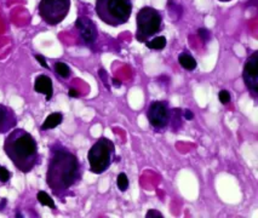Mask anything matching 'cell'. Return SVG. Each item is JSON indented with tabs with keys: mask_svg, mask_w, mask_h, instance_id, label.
Wrapping results in <instances>:
<instances>
[{
	"mask_svg": "<svg viewBox=\"0 0 258 218\" xmlns=\"http://www.w3.org/2000/svg\"><path fill=\"white\" fill-rule=\"evenodd\" d=\"M83 178V166L74 152L61 142L50 147L46 171V184L52 194L60 200L72 195V188L78 186Z\"/></svg>",
	"mask_w": 258,
	"mask_h": 218,
	"instance_id": "cell-1",
	"label": "cell"
},
{
	"mask_svg": "<svg viewBox=\"0 0 258 218\" xmlns=\"http://www.w3.org/2000/svg\"><path fill=\"white\" fill-rule=\"evenodd\" d=\"M4 152L13 166L22 173H28L40 163L38 143L23 128H13L5 137Z\"/></svg>",
	"mask_w": 258,
	"mask_h": 218,
	"instance_id": "cell-2",
	"label": "cell"
},
{
	"mask_svg": "<svg viewBox=\"0 0 258 218\" xmlns=\"http://www.w3.org/2000/svg\"><path fill=\"white\" fill-rule=\"evenodd\" d=\"M132 6V0H96L95 10L105 24L119 27L129 22Z\"/></svg>",
	"mask_w": 258,
	"mask_h": 218,
	"instance_id": "cell-3",
	"label": "cell"
},
{
	"mask_svg": "<svg viewBox=\"0 0 258 218\" xmlns=\"http://www.w3.org/2000/svg\"><path fill=\"white\" fill-rule=\"evenodd\" d=\"M115 159V144L107 137H99L87 153L90 172L102 175L107 171Z\"/></svg>",
	"mask_w": 258,
	"mask_h": 218,
	"instance_id": "cell-4",
	"label": "cell"
},
{
	"mask_svg": "<svg viewBox=\"0 0 258 218\" xmlns=\"http://www.w3.org/2000/svg\"><path fill=\"white\" fill-rule=\"evenodd\" d=\"M136 39L140 43H146L160 33L164 28L162 13L152 6H144L136 15Z\"/></svg>",
	"mask_w": 258,
	"mask_h": 218,
	"instance_id": "cell-5",
	"label": "cell"
},
{
	"mask_svg": "<svg viewBox=\"0 0 258 218\" xmlns=\"http://www.w3.org/2000/svg\"><path fill=\"white\" fill-rule=\"evenodd\" d=\"M71 9V0H40L38 12L49 26H57L67 17Z\"/></svg>",
	"mask_w": 258,
	"mask_h": 218,
	"instance_id": "cell-6",
	"label": "cell"
},
{
	"mask_svg": "<svg viewBox=\"0 0 258 218\" xmlns=\"http://www.w3.org/2000/svg\"><path fill=\"white\" fill-rule=\"evenodd\" d=\"M170 106L168 101H153L147 109V119L155 132H165L170 122Z\"/></svg>",
	"mask_w": 258,
	"mask_h": 218,
	"instance_id": "cell-7",
	"label": "cell"
},
{
	"mask_svg": "<svg viewBox=\"0 0 258 218\" xmlns=\"http://www.w3.org/2000/svg\"><path fill=\"white\" fill-rule=\"evenodd\" d=\"M243 80L255 101L258 97V51H252L243 68Z\"/></svg>",
	"mask_w": 258,
	"mask_h": 218,
	"instance_id": "cell-8",
	"label": "cell"
},
{
	"mask_svg": "<svg viewBox=\"0 0 258 218\" xmlns=\"http://www.w3.org/2000/svg\"><path fill=\"white\" fill-rule=\"evenodd\" d=\"M76 27L79 33L82 43L86 46H91L96 43L98 38V30L95 22L87 16H79L76 21Z\"/></svg>",
	"mask_w": 258,
	"mask_h": 218,
	"instance_id": "cell-9",
	"label": "cell"
},
{
	"mask_svg": "<svg viewBox=\"0 0 258 218\" xmlns=\"http://www.w3.org/2000/svg\"><path fill=\"white\" fill-rule=\"evenodd\" d=\"M17 126V115L9 106L0 105V133H7Z\"/></svg>",
	"mask_w": 258,
	"mask_h": 218,
	"instance_id": "cell-10",
	"label": "cell"
},
{
	"mask_svg": "<svg viewBox=\"0 0 258 218\" xmlns=\"http://www.w3.org/2000/svg\"><path fill=\"white\" fill-rule=\"evenodd\" d=\"M34 91L38 94L45 95L46 101H51L54 95V88H52V80L49 75L40 74L34 80Z\"/></svg>",
	"mask_w": 258,
	"mask_h": 218,
	"instance_id": "cell-11",
	"label": "cell"
},
{
	"mask_svg": "<svg viewBox=\"0 0 258 218\" xmlns=\"http://www.w3.org/2000/svg\"><path fill=\"white\" fill-rule=\"evenodd\" d=\"M169 126L173 132L179 131L183 126V110L179 108H171L170 110V122Z\"/></svg>",
	"mask_w": 258,
	"mask_h": 218,
	"instance_id": "cell-12",
	"label": "cell"
},
{
	"mask_svg": "<svg viewBox=\"0 0 258 218\" xmlns=\"http://www.w3.org/2000/svg\"><path fill=\"white\" fill-rule=\"evenodd\" d=\"M63 121V114L60 113V111H55V113H51L48 118L45 119V121L41 124L40 130L41 131H48L52 130V128L57 127L58 125L62 124Z\"/></svg>",
	"mask_w": 258,
	"mask_h": 218,
	"instance_id": "cell-13",
	"label": "cell"
},
{
	"mask_svg": "<svg viewBox=\"0 0 258 218\" xmlns=\"http://www.w3.org/2000/svg\"><path fill=\"white\" fill-rule=\"evenodd\" d=\"M178 63L181 64L185 71H189V72L195 71L196 66H198L195 58H194L190 54H188V52H181V54L178 55Z\"/></svg>",
	"mask_w": 258,
	"mask_h": 218,
	"instance_id": "cell-14",
	"label": "cell"
},
{
	"mask_svg": "<svg viewBox=\"0 0 258 218\" xmlns=\"http://www.w3.org/2000/svg\"><path fill=\"white\" fill-rule=\"evenodd\" d=\"M144 44H146V46L148 47L149 50H153V51H160V50L165 49L166 38L163 35L155 36V38L151 39V40H148V41H146Z\"/></svg>",
	"mask_w": 258,
	"mask_h": 218,
	"instance_id": "cell-15",
	"label": "cell"
},
{
	"mask_svg": "<svg viewBox=\"0 0 258 218\" xmlns=\"http://www.w3.org/2000/svg\"><path fill=\"white\" fill-rule=\"evenodd\" d=\"M37 199L43 206H48V208H50L51 210H56V205H55V201L52 200V198L50 197V195L46 192H44V191L38 192Z\"/></svg>",
	"mask_w": 258,
	"mask_h": 218,
	"instance_id": "cell-16",
	"label": "cell"
},
{
	"mask_svg": "<svg viewBox=\"0 0 258 218\" xmlns=\"http://www.w3.org/2000/svg\"><path fill=\"white\" fill-rule=\"evenodd\" d=\"M54 68H55V72H56V74L60 75L62 79H68V78L72 75V71L71 68H69V66L63 62H56L55 63Z\"/></svg>",
	"mask_w": 258,
	"mask_h": 218,
	"instance_id": "cell-17",
	"label": "cell"
},
{
	"mask_svg": "<svg viewBox=\"0 0 258 218\" xmlns=\"http://www.w3.org/2000/svg\"><path fill=\"white\" fill-rule=\"evenodd\" d=\"M129 178H127L126 173L121 172L119 173L118 177H116V186L120 192H126L129 189Z\"/></svg>",
	"mask_w": 258,
	"mask_h": 218,
	"instance_id": "cell-18",
	"label": "cell"
},
{
	"mask_svg": "<svg viewBox=\"0 0 258 218\" xmlns=\"http://www.w3.org/2000/svg\"><path fill=\"white\" fill-rule=\"evenodd\" d=\"M11 176H12V173H11L6 167L0 165V182H1L2 184H6L7 182L11 180Z\"/></svg>",
	"mask_w": 258,
	"mask_h": 218,
	"instance_id": "cell-19",
	"label": "cell"
},
{
	"mask_svg": "<svg viewBox=\"0 0 258 218\" xmlns=\"http://www.w3.org/2000/svg\"><path fill=\"white\" fill-rule=\"evenodd\" d=\"M218 100L222 105H228L232 101V96H230V92L227 90H221L218 92Z\"/></svg>",
	"mask_w": 258,
	"mask_h": 218,
	"instance_id": "cell-20",
	"label": "cell"
},
{
	"mask_svg": "<svg viewBox=\"0 0 258 218\" xmlns=\"http://www.w3.org/2000/svg\"><path fill=\"white\" fill-rule=\"evenodd\" d=\"M198 34H199V36H200V39H202V41H204V43H207V41H209L211 39L210 30L206 29V28H199Z\"/></svg>",
	"mask_w": 258,
	"mask_h": 218,
	"instance_id": "cell-21",
	"label": "cell"
},
{
	"mask_svg": "<svg viewBox=\"0 0 258 218\" xmlns=\"http://www.w3.org/2000/svg\"><path fill=\"white\" fill-rule=\"evenodd\" d=\"M98 74H99V78H101L102 83H103L105 88H107V90H110V86H109V84H108V75H107V72H105L104 69H99Z\"/></svg>",
	"mask_w": 258,
	"mask_h": 218,
	"instance_id": "cell-22",
	"label": "cell"
},
{
	"mask_svg": "<svg viewBox=\"0 0 258 218\" xmlns=\"http://www.w3.org/2000/svg\"><path fill=\"white\" fill-rule=\"evenodd\" d=\"M163 218L164 215L158 210H149L146 214V218Z\"/></svg>",
	"mask_w": 258,
	"mask_h": 218,
	"instance_id": "cell-23",
	"label": "cell"
},
{
	"mask_svg": "<svg viewBox=\"0 0 258 218\" xmlns=\"http://www.w3.org/2000/svg\"><path fill=\"white\" fill-rule=\"evenodd\" d=\"M35 58H37L38 62L40 63L41 66L44 67V68H48V69H49L48 62H46V60H45V57H44V56H41V55H35Z\"/></svg>",
	"mask_w": 258,
	"mask_h": 218,
	"instance_id": "cell-24",
	"label": "cell"
},
{
	"mask_svg": "<svg viewBox=\"0 0 258 218\" xmlns=\"http://www.w3.org/2000/svg\"><path fill=\"white\" fill-rule=\"evenodd\" d=\"M183 116H184L185 120H193L194 113L190 110V109H184V111H183Z\"/></svg>",
	"mask_w": 258,
	"mask_h": 218,
	"instance_id": "cell-25",
	"label": "cell"
},
{
	"mask_svg": "<svg viewBox=\"0 0 258 218\" xmlns=\"http://www.w3.org/2000/svg\"><path fill=\"white\" fill-rule=\"evenodd\" d=\"M68 94H69V97H72V99H77V97L79 96V92H78L77 90H74V89H71Z\"/></svg>",
	"mask_w": 258,
	"mask_h": 218,
	"instance_id": "cell-26",
	"label": "cell"
},
{
	"mask_svg": "<svg viewBox=\"0 0 258 218\" xmlns=\"http://www.w3.org/2000/svg\"><path fill=\"white\" fill-rule=\"evenodd\" d=\"M112 83H113V85L115 86V88H120V86H121V83L119 82V80L114 79V78H113V79H112Z\"/></svg>",
	"mask_w": 258,
	"mask_h": 218,
	"instance_id": "cell-27",
	"label": "cell"
},
{
	"mask_svg": "<svg viewBox=\"0 0 258 218\" xmlns=\"http://www.w3.org/2000/svg\"><path fill=\"white\" fill-rule=\"evenodd\" d=\"M218 1H221V2H228V1H232V0H218Z\"/></svg>",
	"mask_w": 258,
	"mask_h": 218,
	"instance_id": "cell-28",
	"label": "cell"
}]
</instances>
